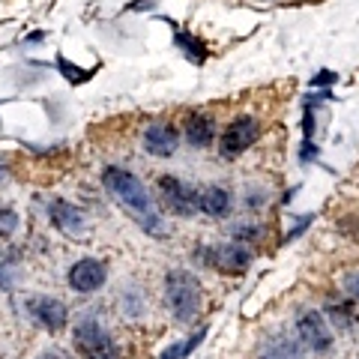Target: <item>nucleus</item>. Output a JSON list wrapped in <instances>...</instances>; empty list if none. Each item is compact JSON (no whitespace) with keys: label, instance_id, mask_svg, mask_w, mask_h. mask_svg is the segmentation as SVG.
Masks as SVG:
<instances>
[{"label":"nucleus","instance_id":"nucleus-1","mask_svg":"<svg viewBox=\"0 0 359 359\" xmlns=\"http://www.w3.org/2000/svg\"><path fill=\"white\" fill-rule=\"evenodd\" d=\"M102 186L111 195V201H117L144 231L153 233V237H165L162 212L156 207L150 189L144 186V180L138 174H132L129 168H120V165H108L102 171Z\"/></svg>","mask_w":359,"mask_h":359},{"label":"nucleus","instance_id":"nucleus-2","mask_svg":"<svg viewBox=\"0 0 359 359\" xmlns=\"http://www.w3.org/2000/svg\"><path fill=\"white\" fill-rule=\"evenodd\" d=\"M165 302L177 323H192L204 309V287L201 278L189 269H171L165 273Z\"/></svg>","mask_w":359,"mask_h":359},{"label":"nucleus","instance_id":"nucleus-3","mask_svg":"<svg viewBox=\"0 0 359 359\" xmlns=\"http://www.w3.org/2000/svg\"><path fill=\"white\" fill-rule=\"evenodd\" d=\"M72 344L81 359H120V347L111 339V332L93 318H84L75 323Z\"/></svg>","mask_w":359,"mask_h":359},{"label":"nucleus","instance_id":"nucleus-4","mask_svg":"<svg viewBox=\"0 0 359 359\" xmlns=\"http://www.w3.org/2000/svg\"><path fill=\"white\" fill-rule=\"evenodd\" d=\"M198 255L207 266L219 269V273H224V276H243L245 269L252 266V249L237 243V240L216 243V245H201Z\"/></svg>","mask_w":359,"mask_h":359},{"label":"nucleus","instance_id":"nucleus-5","mask_svg":"<svg viewBox=\"0 0 359 359\" xmlns=\"http://www.w3.org/2000/svg\"><path fill=\"white\" fill-rule=\"evenodd\" d=\"M257 138H261V123H257V117H252V114L233 117L219 138V153L224 159H237L245 150H252V144H257Z\"/></svg>","mask_w":359,"mask_h":359},{"label":"nucleus","instance_id":"nucleus-6","mask_svg":"<svg viewBox=\"0 0 359 359\" xmlns=\"http://www.w3.org/2000/svg\"><path fill=\"white\" fill-rule=\"evenodd\" d=\"M25 311H27V318L45 332H63L66 323H69V309H66L60 299L45 297V294L25 297Z\"/></svg>","mask_w":359,"mask_h":359},{"label":"nucleus","instance_id":"nucleus-7","mask_svg":"<svg viewBox=\"0 0 359 359\" xmlns=\"http://www.w3.org/2000/svg\"><path fill=\"white\" fill-rule=\"evenodd\" d=\"M159 192L168 212H174L177 219H192L198 216V189H192L189 183H183L174 174H162L159 177Z\"/></svg>","mask_w":359,"mask_h":359},{"label":"nucleus","instance_id":"nucleus-8","mask_svg":"<svg viewBox=\"0 0 359 359\" xmlns=\"http://www.w3.org/2000/svg\"><path fill=\"white\" fill-rule=\"evenodd\" d=\"M297 335H299L302 347H309L311 353H330L332 341H335L332 330L327 327V318L314 309H302L297 314Z\"/></svg>","mask_w":359,"mask_h":359},{"label":"nucleus","instance_id":"nucleus-9","mask_svg":"<svg viewBox=\"0 0 359 359\" xmlns=\"http://www.w3.org/2000/svg\"><path fill=\"white\" fill-rule=\"evenodd\" d=\"M66 282H69L75 294H96L108 282V264L102 257H81V261H75L69 266Z\"/></svg>","mask_w":359,"mask_h":359},{"label":"nucleus","instance_id":"nucleus-10","mask_svg":"<svg viewBox=\"0 0 359 359\" xmlns=\"http://www.w3.org/2000/svg\"><path fill=\"white\" fill-rule=\"evenodd\" d=\"M141 147L150 156H156V159H171L180 147V129L174 123H150V126L144 129Z\"/></svg>","mask_w":359,"mask_h":359},{"label":"nucleus","instance_id":"nucleus-11","mask_svg":"<svg viewBox=\"0 0 359 359\" xmlns=\"http://www.w3.org/2000/svg\"><path fill=\"white\" fill-rule=\"evenodd\" d=\"M48 219H51V224H54V228H57L60 233H66V237H78V233H84V228H87L84 210L75 207L72 201H63V198H54V201H51Z\"/></svg>","mask_w":359,"mask_h":359},{"label":"nucleus","instance_id":"nucleus-12","mask_svg":"<svg viewBox=\"0 0 359 359\" xmlns=\"http://www.w3.org/2000/svg\"><path fill=\"white\" fill-rule=\"evenodd\" d=\"M183 135H186L189 147L207 150L210 144L216 141V123H212V117L201 114V111H189L183 117Z\"/></svg>","mask_w":359,"mask_h":359},{"label":"nucleus","instance_id":"nucleus-13","mask_svg":"<svg viewBox=\"0 0 359 359\" xmlns=\"http://www.w3.org/2000/svg\"><path fill=\"white\" fill-rule=\"evenodd\" d=\"M233 207V198L224 186H207L198 192V212H204L210 219H224Z\"/></svg>","mask_w":359,"mask_h":359},{"label":"nucleus","instance_id":"nucleus-14","mask_svg":"<svg viewBox=\"0 0 359 359\" xmlns=\"http://www.w3.org/2000/svg\"><path fill=\"white\" fill-rule=\"evenodd\" d=\"M257 359H306V351H302V341L278 335V339H273L264 347Z\"/></svg>","mask_w":359,"mask_h":359},{"label":"nucleus","instance_id":"nucleus-15","mask_svg":"<svg viewBox=\"0 0 359 359\" xmlns=\"http://www.w3.org/2000/svg\"><path fill=\"white\" fill-rule=\"evenodd\" d=\"M177 45H180V48H183V54H186V57L189 60H195V63H204L207 60V48H204V42H201L198 36H192V33H183V30H177Z\"/></svg>","mask_w":359,"mask_h":359},{"label":"nucleus","instance_id":"nucleus-16","mask_svg":"<svg viewBox=\"0 0 359 359\" xmlns=\"http://www.w3.org/2000/svg\"><path fill=\"white\" fill-rule=\"evenodd\" d=\"M18 224H21V216H18L13 207H0V240L15 237Z\"/></svg>","mask_w":359,"mask_h":359},{"label":"nucleus","instance_id":"nucleus-17","mask_svg":"<svg viewBox=\"0 0 359 359\" xmlns=\"http://www.w3.org/2000/svg\"><path fill=\"white\" fill-rule=\"evenodd\" d=\"M15 278H18L15 257H4V261H0V290H13L15 287Z\"/></svg>","mask_w":359,"mask_h":359},{"label":"nucleus","instance_id":"nucleus-18","mask_svg":"<svg viewBox=\"0 0 359 359\" xmlns=\"http://www.w3.org/2000/svg\"><path fill=\"white\" fill-rule=\"evenodd\" d=\"M57 69L63 72V78H69L72 84H81V81H87L93 72H87V69H78L75 63H66V57H57Z\"/></svg>","mask_w":359,"mask_h":359},{"label":"nucleus","instance_id":"nucleus-19","mask_svg":"<svg viewBox=\"0 0 359 359\" xmlns=\"http://www.w3.org/2000/svg\"><path fill=\"white\" fill-rule=\"evenodd\" d=\"M330 318L339 323V327H351V323L356 320V314H351V306H330Z\"/></svg>","mask_w":359,"mask_h":359},{"label":"nucleus","instance_id":"nucleus-20","mask_svg":"<svg viewBox=\"0 0 359 359\" xmlns=\"http://www.w3.org/2000/svg\"><path fill=\"white\" fill-rule=\"evenodd\" d=\"M233 237H237V243H252L261 237V228L257 224H240V228H233Z\"/></svg>","mask_w":359,"mask_h":359},{"label":"nucleus","instance_id":"nucleus-21","mask_svg":"<svg viewBox=\"0 0 359 359\" xmlns=\"http://www.w3.org/2000/svg\"><path fill=\"white\" fill-rule=\"evenodd\" d=\"M207 332H210V327H201V330H195L192 335H189V341L183 344V353L189 356V353H192V351H198V347H201V344H204V339H207Z\"/></svg>","mask_w":359,"mask_h":359},{"label":"nucleus","instance_id":"nucleus-22","mask_svg":"<svg viewBox=\"0 0 359 359\" xmlns=\"http://www.w3.org/2000/svg\"><path fill=\"white\" fill-rule=\"evenodd\" d=\"M335 81H339V75H335L332 69H320V72L309 81V87H330V84H335Z\"/></svg>","mask_w":359,"mask_h":359},{"label":"nucleus","instance_id":"nucleus-23","mask_svg":"<svg viewBox=\"0 0 359 359\" xmlns=\"http://www.w3.org/2000/svg\"><path fill=\"white\" fill-rule=\"evenodd\" d=\"M344 290H347V294H351L353 299H359V273L344 276Z\"/></svg>","mask_w":359,"mask_h":359},{"label":"nucleus","instance_id":"nucleus-24","mask_svg":"<svg viewBox=\"0 0 359 359\" xmlns=\"http://www.w3.org/2000/svg\"><path fill=\"white\" fill-rule=\"evenodd\" d=\"M311 222H314V216H302V222L297 224V228L285 233V243H290V240H297V237H299V233H302V231H306V228H309V224H311Z\"/></svg>","mask_w":359,"mask_h":359},{"label":"nucleus","instance_id":"nucleus-25","mask_svg":"<svg viewBox=\"0 0 359 359\" xmlns=\"http://www.w3.org/2000/svg\"><path fill=\"white\" fill-rule=\"evenodd\" d=\"M159 359H186L183 344H171L168 351H162V356H159Z\"/></svg>","mask_w":359,"mask_h":359},{"label":"nucleus","instance_id":"nucleus-26","mask_svg":"<svg viewBox=\"0 0 359 359\" xmlns=\"http://www.w3.org/2000/svg\"><path fill=\"white\" fill-rule=\"evenodd\" d=\"M156 6V0H144V4H132L129 9H153Z\"/></svg>","mask_w":359,"mask_h":359},{"label":"nucleus","instance_id":"nucleus-27","mask_svg":"<svg viewBox=\"0 0 359 359\" xmlns=\"http://www.w3.org/2000/svg\"><path fill=\"white\" fill-rule=\"evenodd\" d=\"M6 180H9V168H6L4 162H0V186H4V183H6Z\"/></svg>","mask_w":359,"mask_h":359},{"label":"nucleus","instance_id":"nucleus-28","mask_svg":"<svg viewBox=\"0 0 359 359\" xmlns=\"http://www.w3.org/2000/svg\"><path fill=\"white\" fill-rule=\"evenodd\" d=\"M39 359H66V353H57V351H51V353H42Z\"/></svg>","mask_w":359,"mask_h":359},{"label":"nucleus","instance_id":"nucleus-29","mask_svg":"<svg viewBox=\"0 0 359 359\" xmlns=\"http://www.w3.org/2000/svg\"><path fill=\"white\" fill-rule=\"evenodd\" d=\"M4 257H9V255H6V249H4V245H0V261H4Z\"/></svg>","mask_w":359,"mask_h":359}]
</instances>
